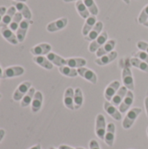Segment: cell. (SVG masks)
Segmentation results:
<instances>
[{"mask_svg": "<svg viewBox=\"0 0 148 149\" xmlns=\"http://www.w3.org/2000/svg\"><path fill=\"white\" fill-rule=\"evenodd\" d=\"M0 78L3 79V72L2 71V68H1V66H0Z\"/></svg>", "mask_w": 148, "mask_h": 149, "instance_id": "45", "label": "cell"}, {"mask_svg": "<svg viewBox=\"0 0 148 149\" xmlns=\"http://www.w3.org/2000/svg\"><path fill=\"white\" fill-rule=\"evenodd\" d=\"M84 103V96L83 92L80 87H77L74 89V109H79Z\"/></svg>", "mask_w": 148, "mask_h": 149, "instance_id": "28", "label": "cell"}, {"mask_svg": "<svg viewBox=\"0 0 148 149\" xmlns=\"http://www.w3.org/2000/svg\"><path fill=\"white\" fill-rule=\"evenodd\" d=\"M142 110L141 108L140 107H133L132 109H130L125 119L123 120V122H122V127L124 129H129L133 127V125L134 124L135 120H137V118L139 117V115L141 113Z\"/></svg>", "mask_w": 148, "mask_h": 149, "instance_id": "2", "label": "cell"}, {"mask_svg": "<svg viewBox=\"0 0 148 149\" xmlns=\"http://www.w3.org/2000/svg\"><path fill=\"white\" fill-rule=\"evenodd\" d=\"M14 1H16V2H22V3H24V2H26L27 0H14Z\"/></svg>", "mask_w": 148, "mask_h": 149, "instance_id": "48", "label": "cell"}, {"mask_svg": "<svg viewBox=\"0 0 148 149\" xmlns=\"http://www.w3.org/2000/svg\"><path fill=\"white\" fill-rule=\"evenodd\" d=\"M76 149H85V148H82V147H79V148H77Z\"/></svg>", "mask_w": 148, "mask_h": 149, "instance_id": "49", "label": "cell"}, {"mask_svg": "<svg viewBox=\"0 0 148 149\" xmlns=\"http://www.w3.org/2000/svg\"><path fill=\"white\" fill-rule=\"evenodd\" d=\"M67 24H68V18L67 17H60L55 21L49 23L46 26V30L49 32H56V31H61L64 28H65Z\"/></svg>", "mask_w": 148, "mask_h": 149, "instance_id": "6", "label": "cell"}, {"mask_svg": "<svg viewBox=\"0 0 148 149\" xmlns=\"http://www.w3.org/2000/svg\"><path fill=\"white\" fill-rule=\"evenodd\" d=\"M29 149H41V146H40V144H37V145H35V146L31 147V148H29Z\"/></svg>", "mask_w": 148, "mask_h": 149, "instance_id": "43", "label": "cell"}, {"mask_svg": "<svg viewBox=\"0 0 148 149\" xmlns=\"http://www.w3.org/2000/svg\"><path fill=\"white\" fill-rule=\"evenodd\" d=\"M115 46H116V40L115 39H109L106 42V44H104L96 52V56L98 58H99V57H102L106 54H108V53L112 52L113 51H114Z\"/></svg>", "mask_w": 148, "mask_h": 149, "instance_id": "14", "label": "cell"}, {"mask_svg": "<svg viewBox=\"0 0 148 149\" xmlns=\"http://www.w3.org/2000/svg\"><path fill=\"white\" fill-rule=\"evenodd\" d=\"M137 47L140 51H142V52H145L148 53V43L146 41H143V40H140L137 43Z\"/></svg>", "mask_w": 148, "mask_h": 149, "instance_id": "37", "label": "cell"}, {"mask_svg": "<svg viewBox=\"0 0 148 149\" xmlns=\"http://www.w3.org/2000/svg\"><path fill=\"white\" fill-rule=\"evenodd\" d=\"M31 87V82L30 81H24L22 82L15 90L13 93V100L15 101L22 100V99L24 97V95L28 93V91Z\"/></svg>", "mask_w": 148, "mask_h": 149, "instance_id": "5", "label": "cell"}, {"mask_svg": "<svg viewBox=\"0 0 148 149\" xmlns=\"http://www.w3.org/2000/svg\"><path fill=\"white\" fill-rule=\"evenodd\" d=\"M16 13H17V9H16V7H15L14 5L10 6V7L7 10L6 13L4 14V16H3V20H2V22H1L0 26L2 27V26H7V25H9V24H10L11 20L13 19V17H14V16H15Z\"/></svg>", "mask_w": 148, "mask_h": 149, "instance_id": "25", "label": "cell"}, {"mask_svg": "<svg viewBox=\"0 0 148 149\" xmlns=\"http://www.w3.org/2000/svg\"><path fill=\"white\" fill-rule=\"evenodd\" d=\"M108 40V33L106 31H102L101 34L93 41H92L89 45V52H95Z\"/></svg>", "mask_w": 148, "mask_h": 149, "instance_id": "4", "label": "cell"}, {"mask_svg": "<svg viewBox=\"0 0 148 149\" xmlns=\"http://www.w3.org/2000/svg\"><path fill=\"white\" fill-rule=\"evenodd\" d=\"M104 109L105 111L115 120H120L122 119V113L120 112V110L117 108V107L113 106L111 102L106 101L104 103Z\"/></svg>", "mask_w": 148, "mask_h": 149, "instance_id": "15", "label": "cell"}, {"mask_svg": "<svg viewBox=\"0 0 148 149\" xmlns=\"http://www.w3.org/2000/svg\"><path fill=\"white\" fill-rule=\"evenodd\" d=\"M1 98H2V94L0 93V99H1Z\"/></svg>", "mask_w": 148, "mask_h": 149, "instance_id": "51", "label": "cell"}, {"mask_svg": "<svg viewBox=\"0 0 148 149\" xmlns=\"http://www.w3.org/2000/svg\"><path fill=\"white\" fill-rule=\"evenodd\" d=\"M36 90L33 87H31V89L28 91V93L24 95V97L21 100V107H27L29 105H31L32 100L34 98Z\"/></svg>", "mask_w": 148, "mask_h": 149, "instance_id": "31", "label": "cell"}, {"mask_svg": "<svg viewBox=\"0 0 148 149\" xmlns=\"http://www.w3.org/2000/svg\"><path fill=\"white\" fill-rule=\"evenodd\" d=\"M51 51V45L50 44L47 43H41L38 44L35 46H33L32 48H31L30 52L32 55L34 56H44V55H47L48 53H50Z\"/></svg>", "mask_w": 148, "mask_h": 149, "instance_id": "8", "label": "cell"}, {"mask_svg": "<svg viewBox=\"0 0 148 149\" xmlns=\"http://www.w3.org/2000/svg\"><path fill=\"white\" fill-rule=\"evenodd\" d=\"M118 57V52L116 51H113L112 52L106 54L102 57L97 58L95 59V63L98 65H106L108 64H110L111 62H113V60H115Z\"/></svg>", "mask_w": 148, "mask_h": 149, "instance_id": "19", "label": "cell"}, {"mask_svg": "<svg viewBox=\"0 0 148 149\" xmlns=\"http://www.w3.org/2000/svg\"><path fill=\"white\" fill-rule=\"evenodd\" d=\"M4 135H5V131H4L3 129L0 128V142H1V141H2V140L3 139Z\"/></svg>", "mask_w": 148, "mask_h": 149, "instance_id": "41", "label": "cell"}, {"mask_svg": "<svg viewBox=\"0 0 148 149\" xmlns=\"http://www.w3.org/2000/svg\"><path fill=\"white\" fill-rule=\"evenodd\" d=\"M89 149H100V147H99V144L98 143L97 141L92 140L89 142Z\"/></svg>", "mask_w": 148, "mask_h": 149, "instance_id": "38", "label": "cell"}, {"mask_svg": "<svg viewBox=\"0 0 148 149\" xmlns=\"http://www.w3.org/2000/svg\"><path fill=\"white\" fill-rule=\"evenodd\" d=\"M6 11H7V9L5 6H0V22H2L3 17L4 14L6 13Z\"/></svg>", "mask_w": 148, "mask_h": 149, "instance_id": "39", "label": "cell"}, {"mask_svg": "<svg viewBox=\"0 0 148 149\" xmlns=\"http://www.w3.org/2000/svg\"><path fill=\"white\" fill-rule=\"evenodd\" d=\"M14 6L16 7L17 10L22 14V16H23V17H24V19L31 20L32 13H31L30 8H29L24 3H22V2H16V3H14Z\"/></svg>", "mask_w": 148, "mask_h": 149, "instance_id": "21", "label": "cell"}, {"mask_svg": "<svg viewBox=\"0 0 148 149\" xmlns=\"http://www.w3.org/2000/svg\"><path fill=\"white\" fill-rule=\"evenodd\" d=\"M86 65V59L83 58H66V65L72 67V68H80L84 67Z\"/></svg>", "mask_w": 148, "mask_h": 149, "instance_id": "27", "label": "cell"}, {"mask_svg": "<svg viewBox=\"0 0 148 149\" xmlns=\"http://www.w3.org/2000/svg\"><path fill=\"white\" fill-rule=\"evenodd\" d=\"M130 63H131V65L135 67V68H138L140 69V71L144 72H148V64H147L146 62L140 60V58H130Z\"/></svg>", "mask_w": 148, "mask_h": 149, "instance_id": "30", "label": "cell"}, {"mask_svg": "<svg viewBox=\"0 0 148 149\" xmlns=\"http://www.w3.org/2000/svg\"><path fill=\"white\" fill-rule=\"evenodd\" d=\"M134 56H135V58H138L140 60H142V61L148 64V53H147V52H142V51H139L134 54Z\"/></svg>", "mask_w": 148, "mask_h": 149, "instance_id": "36", "label": "cell"}, {"mask_svg": "<svg viewBox=\"0 0 148 149\" xmlns=\"http://www.w3.org/2000/svg\"><path fill=\"white\" fill-rule=\"evenodd\" d=\"M64 105L69 110L74 109V89L68 87L64 94Z\"/></svg>", "mask_w": 148, "mask_h": 149, "instance_id": "17", "label": "cell"}, {"mask_svg": "<svg viewBox=\"0 0 148 149\" xmlns=\"http://www.w3.org/2000/svg\"><path fill=\"white\" fill-rule=\"evenodd\" d=\"M97 22L98 21H97L96 16H92V15H91L89 17H87L85 19V24H84L83 28H82V34H83L84 37H86L88 35V33L94 27V25L96 24Z\"/></svg>", "mask_w": 148, "mask_h": 149, "instance_id": "23", "label": "cell"}, {"mask_svg": "<svg viewBox=\"0 0 148 149\" xmlns=\"http://www.w3.org/2000/svg\"><path fill=\"white\" fill-rule=\"evenodd\" d=\"M65 3H71V2H78L79 0H63Z\"/></svg>", "mask_w": 148, "mask_h": 149, "instance_id": "44", "label": "cell"}, {"mask_svg": "<svg viewBox=\"0 0 148 149\" xmlns=\"http://www.w3.org/2000/svg\"><path fill=\"white\" fill-rule=\"evenodd\" d=\"M33 61L38 65L39 66L46 69V70H51L53 68V65L51 62L47 58V57L44 56H34L33 57Z\"/></svg>", "mask_w": 148, "mask_h": 149, "instance_id": "26", "label": "cell"}, {"mask_svg": "<svg viewBox=\"0 0 148 149\" xmlns=\"http://www.w3.org/2000/svg\"><path fill=\"white\" fill-rule=\"evenodd\" d=\"M43 104V94L40 91H36L34 98L31 102V112L36 113L39 112Z\"/></svg>", "mask_w": 148, "mask_h": 149, "instance_id": "22", "label": "cell"}, {"mask_svg": "<svg viewBox=\"0 0 148 149\" xmlns=\"http://www.w3.org/2000/svg\"><path fill=\"white\" fill-rule=\"evenodd\" d=\"M120 83L118 80H114L113 82H111L106 88L105 90V99L106 100V101H111L112 99L113 98V96L116 94V93L118 92V90L120 88Z\"/></svg>", "mask_w": 148, "mask_h": 149, "instance_id": "9", "label": "cell"}, {"mask_svg": "<svg viewBox=\"0 0 148 149\" xmlns=\"http://www.w3.org/2000/svg\"><path fill=\"white\" fill-rule=\"evenodd\" d=\"M127 92H128V89H127L125 86H120V88L118 90V92L116 93V94H115V95L113 96V98L112 99L111 103H112L113 106H115V107H120V104L122 103V101L124 100V99H125V97H126Z\"/></svg>", "mask_w": 148, "mask_h": 149, "instance_id": "20", "label": "cell"}, {"mask_svg": "<svg viewBox=\"0 0 148 149\" xmlns=\"http://www.w3.org/2000/svg\"><path fill=\"white\" fill-rule=\"evenodd\" d=\"M24 73V67L20 65H15V66H10L7 67L3 71V79H10L21 76Z\"/></svg>", "mask_w": 148, "mask_h": 149, "instance_id": "12", "label": "cell"}, {"mask_svg": "<svg viewBox=\"0 0 148 149\" xmlns=\"http://www.w3.org/2000/svg\"><path fill=\"white\" fill-rule=\"evenodd\" d=\"M131 63H130V59L128 60V62L124 64V67L122 70V81L124 86L130 91H133L134 90V80H133V76L132 73V70L130 68Z\"/></svg>", "mask_w": 148, "mask_h": 149, "instance_id": "1", "label": "cell"}, {"mask_svg": "<svg viewBox=\"0 0 148 149\" xmlns=\"http://www.w3.org/2000/svg\"><path fill=\"white\" fill-rule=\"evenodd\" d=\"M143 25H144L145 27H148V19L146 21V22H145V23H144V24H143Z\"/></svg>", "mask_w": 148, "mask_h": 149, "instance_id": "47", "label": "cell"}, {"mask_svg": "<svg viewBox=\"0 0 148 149\" xmlns=\"http://www.w3.org/2000/svg\"><path fill=\"white\" fill-rule=\"evenodd\" d=\"M85 5L88 9L89 12L92 16H97L99 14V7L97 6L94 0H83Z\"/></svg>", "mask_w": 148, "mask_h": 149, "instance_id": "34", "label": "cell"}, {"mask_svg": "<svg viewBox=\"0 0 148 149\" xmlns=\"http://www.w3.org/2000/svg\"><path fill=\"white\" fill-rule=\"evenodd\" d=\"M106 118L103 114L99 113L96 117V126H95V133L96 135L100 139L104 140L105 134L106 132Z\"/></svg>", "mask_w": 148, "mask_h": 149, "instance_id": "3", "label": "cell"}, {"mask_svg": "<svg viewBox=\"0 0 148 149\" xmlns=\"http://www.w3.org/2000/svg\"><path fill=\"white\" fill-rule=\"evenodd\" d=\"M147 135H148V127H147Z\"/></svg>", "mask_w": 148, "mask_h": 149, "instance_id": "52", "label": "cell"}, {"mask_svg": "<svg viewBox=\"0 0 148 149\" xmlns=\"http://www.w3.org/2000/svg\"><path fill=\"white\" fill-rule=\"evenodd\" d=\"M23 20V16L20 12H17L13 17V19L11 20L10 24H9V28L12 31H17L18 27H19V24L20 23L22 22Z\"/></svg>", "mask_w": 148, "mask_h": 149, "instance_id": "33", "label": "cell"}, {"mask_svg": "<svg viewBox=\"0 0 148 149\" xmlns=\"http://www.w3.org/2000/svg\"><path fill=\"white\" fill-rule=\"evenodd\" d=\"M148 19V4H147L143 9L142 10L140 11L139 17H138V22L139 24H143Z\"/></svg>", "mask_w": 148, "mask_h": 149, "instance_id": "35", "label": "cell"}, {"mask_svg": "<svg viewBox=\"0 0 148 149\" xmlns=\"http://www.w3.org/2000/svg\"><path fill=\"white\" fill-rule=\"evenodd\" d=\"M103 27H104V24L101 21H98L96 23V24L94 25V27L91 30V31L88 33V35L86 37H85V39L87 40V41H93L94 39H96L102 32V30H103Z\"/></svg>", "mask_w": 148, "mask_h": 149, "instance_id": "18", "label": "cell"}, {"mask_svg": "<svg viewBox=\"0 0 148 149\" xmlns=\"http://www.w3.org/2000/svg\"><path fill=\"white\" fill-rule=\"evenodd\" d=\"M58 149H76L72 148V147H69V146H66V145H60L58 147Z\"/></svg>", "mask_w": 148, "mask_h": 149, "instance_id": "42", "label": "cell"}, {"mask_svg": "<svg viewBox=\"0 0 148 149\" xmlns=\"http://www.w3.org/2000/svg\"><path fill=\"white\" fill-rule=\"evenodd\" d=\"M30 24H31V20H27V19H23L22 22L20 23L19 27H18L17 31H16L17 32L16 35H17V40L19 43L24 42L25 36L27 34Z\"/></svg>", "mask_w": 148, "mask_h": 149, "instance_id": "11", "label": "cell"}, {"mask_svg": "<svg viewBox=\"0 0 148 149\" xmlns=\"http://www.w3.org/2000/svg\"><path fill=\"white\" fill-rule=\"evenodd\" d=\"M77 71H78V74L81 78L85 79V80L89 81L90 83H92L93 85L97 84L98 77H97V74L92 70H91V69L86 68L85 66H84V67L78 68Z\"/></svg>", "mask_w": 148, "mask_h": 149, "instance_id": "7", "label": "cell"}, {"mask_svg": "<svg viewBox=\"0 0 148 149\" xmlns=\"http://www.w3.org/2000/svg\"><path fill=\"white\" fill-rule=\"evenodd\" d=\"M49 149H57V148H50Z\"/></svg>", "mask_w": 148, "mask_h": 149, "instance_id": "50", "label": "cell"}, {"mask_svg": "<svg viewBox=\"0 0 148 149\" xmlns=\"http://www.w3.org/2000/svg\"><path fill=\"white\" fill-rule=\"evenodd\" d=\"M47 58L51 62V64L53 65H56V66H58V67H61V66H64V65H66V59L62 58L61 56L58 55L57 53H54V52H50L46 55Z\"/></svg>", "mask_w": 148, "mask_h": 149, "instance_id": "24", "label": "cell"}, {"mask_svg": "<svg viewBox=\"0 0 148 149\" xmlns=\"http://www.w3.org/2000/svg\"><path fill=\"white\" fill-rule=\"evenodd\" d=\"M0 32H1L2 37L4 39H6L10 44L16 45H17L19 43L18 40H17V35L9 27H7V26H2L1 29H0Z\"/></svg>", "mask_w": 148, "mask_h": 149, "instance_id": "13", "label": "cell"}, {"mask_svg": "<svg viewBox=\"0 0 148 149\" xmlns=\"http://www.w3.org/2000/svg\"><path fill=\"white\" fill-rule=\"evenodd\" d=\"M75 7H76V10L78 11V13L79 14V16L84 18V19H86L87 17H89L91 16L88 9L86 8V6L85 5L83 0H79L78 2L75 3Z\"/></svg>", "mask_w": 148, "mask_h": 149, "instance_id": "29", "label": "cell"}, {"mask_svg": "<svg viewBox=\"0 0 148 149\" xmlns=\"http://www.w3.org/2000/svg\"><path fill=\"white\" fill-rule=\"evenodd\" d=\"M115 131H116V127L115 125L113 123H109L107 125L106 127V132L105 134V138H104V141L106 142V144L108 147H113L114 144V140H115Z\"/></svg>", "mask_w": 148, "mask_h": 149, "instance_id": "16", "label": "cell"}, {"mask_svg": "<svg viewBox=\"0 0 148 149\" xmlns=\"http://www.w3.org/2000/svg\"><path fill=\"white\" fill-rule=\"evenodd\" d=\"M58 71L59 72L66 77L69 78H75L78 76V71L75 68H72L68 65H64L61 67H58Z\"/></svg>", "mask_w": 148, "mask_h": 149, "instance_id": "32", "label": "cell"}, {"mask_svg": "<svg viewBox=\"0 0 148 149\" xmlns=\"http://www.w3.org/2000/svg\"><path fill=\"white\" fill-rule=\"evenodd\" d=\"M145 109H146V113H147V116L148 118V97L145 99Z\"/></svg>", "mask_w": 148, "mask_h": 149, "instance_id": "40", "label": "cell"}, {"mask_svg": "<svg viewBox=\"0 0 148 149\" xmlns=\"http://www.w3.org/2000/svg\"><path fill=\"white\" fill-rule=\"evenodd\" d=\"M134 101V94L133 93V91L128 90L124 100L122 101V103L120 104V106L119 107V110L121 113H125L126 112L129 111V109L131 108L133 103Z\"/></svg>", "mask_w": 148, "mask_h": 149, "instance_id": "10", "label": "cell"}, {"mask_svg": "<svg viewBox=\"0 0 148 149\" xmlns=\"http://www.w3.org/2000/svg\"><path fill=\"white\" fill-rule=\"evenodd\" d=\"M123 1H124V3H126V4H130V3H131V0H123Z\"/></svg>", "mask_w": 148, "mask_h": 149, "instance_id": "46", "label": "cell"}]
</instances>
